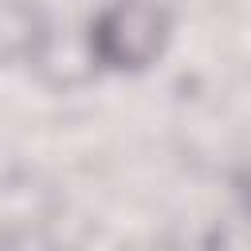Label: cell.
<instances>
[{
  "label": "cell",
  "mask_w": 251,
  "mask_h": 251,
  "mask_svg": "<svg viewBox=\"0 0 251 251\" xmlns=\"http://www.w3.org/2000/svg\"><path fill=\"white\" fill-rule=\"evenodd\" d=\"M51 43V20L35 0H0V67L35 63Z\"/></svg>",
  "instance_id": "2"
},
{
  "label": "cell",
  "mask_w": 251,
  "mask_h": 251,
  "mask_svg": "<svg viewBox=\"0 0 251 251\" xmlns=\"http://www.w3.org/2000/svg\"><path fill=\"white\" fill-rule=\"evenodd\" d=\"M90 59L114 75H141L173 43V12L157 0H110L90 20Z\"/></svg>",
  "instance_id": "1"
}]
</instances>
